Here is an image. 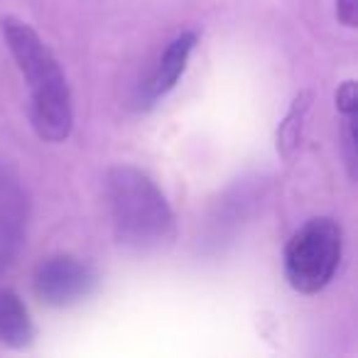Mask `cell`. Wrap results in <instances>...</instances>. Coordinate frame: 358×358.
Returning a JSON list of instances; mask_svg holds the SVG:
<instances>
[{
  "mask_svg": "<svg viewBox=\"0 0 358 358\" xmlns=\"http://www.w3.org/2000/svg\"><path fill=\"white\" fill-rule=\"evenodd\" d=\"M0 32L30 91V120L45 143H64L74 128V101L57 55L27 22L0 17Z\"/></svg>",
  "mask_w": 358,
  "mask_h": 358,
  "instance_id": "cell-1",
  "label": "cell"
},
{
  "mask_svg": "<svg viewBox=\"0 0 358 358\" xmlns=\"http://www.w3.org/2000/svg\"><path fill=\"white\" fill-rule=\"evenodd\" d=\"M113 234L130 250H159L177 236V221L155 179L133 164H113L103 177Z\"/></svg>",
  "mask_w": 358,
  "mask_h": 358,
  "instance_id": "cell-2",
  "label": "cell"
},
{
  "mask_svg": "<svg viewBox=\"0 0 358 358\" xmlns=\"http://www.w3.org/2000/svg\"><path fill=\"white\" fill-rule=\"evenodd\" d=\"M343 255V231L334 219L317 216L289 236L282 255L287 285L299 294H317L336 275Z\"/></svg>",
  "mask_w": 358,
  "mask_h": 358,
  "instance_id": "cell-3",
  "label": "cell"
},
{
  "mask_svg": "<svg viewBox=\"0 0 358 358\" xmlns=\"http://www.w3.org/2000/svg\"><path fill=\"white\" fill-rule=\"evenodd\" d=\"M99 289V273L81 258L55 253L32 273V292L45 307L64 309L89 299Z\"/></svg>",
  "mask_w": 358,
  "mask_h": 358,
  "instance_id": "cell-4",
  "label": "cell"
},
{
  "mask_svg": "<svg viewBox=\"0 0 358 358\" xmlns=\"http://www.w3.org/2000/svg\"><path fill=\"white\" fill-rule=\"evenodd\" d=\"M30 192L17 167L0 157V273L15 268L27 245Z\"/></svg>",
  "mask_w": 358,
  "mask_h": 358,
  "instance_id": "cell-5",
  "label": "cell"
},
{
  "mask_svg": "<svg viewBox=\"0 0 358 358\" xmlns=\"http://www.w3.org/2000/svg\"><path fill=\"white\" fill-rule=\"evenodd\" d=\"M196 42H199V32L185 30V32H179V35L164 47V52L159 55V59L155 62L148 79L140 84V94H138L140 106H150V103H155V101L164 99V96L177 86V81L182 79V74L187 71L192 52L196 50Z\"/></svg>",
  "mask_w": 358,
  "mask_h": 358,
  "instance_id": "cell-6",
  "label": "cell"
},
{
  "mask_svg": "<svg viewBox=\"0 0 358 358\" xmlns=\"http://www.w3.org/2000/svg\"><path fill=\"white\" fill-rule=\"evenodd\" d=\"M35 324L25 302L15 289L0 287V343L10 348H27L35 341Z\"/></svg>",
  "mask_w": 358,
  "mask_h": 358,
  "instance_id": "cell-7",
  "label": "cell"
},
{
  "mask_svg": "<svg viewBox=\"0 0 358 358\" xmlns=\"http://www.w3.org/2000/svg\"><path fill=\"white\" fill-rule=\"evenodd\" d=\"M309 108V96L302 94L294 99L292 108H289L287 118L282 120L278 130V150L282 155H289L299 143V133H302V120H304V113Z\"/></svg>",
  "mask_w": 358,
  "mask_h": 358,
  "instance_id": "cell-8",
  "label": "cell"
},
{
  "mask_svg": "<svg viewBox=\"0 0 358 358\" xmlns=\"http://www.w3.org/2000/svg\"><path fill=\"white\" fill-rule=\"evenodd\" d=\"M336 110L341 115H356V110H358L356 81H343L336 89Z\"/></svg>",
  "mask_w": 358,
  "mask_h": 358,
  "instance_id": "cell-9",
  "label": "cell"
},
{
  "mask_svg": "<svg viewBox=\"0 0 358 358\" xmlns=\"http://www.w3.org/2000/svg\"><path fill=\"white\" fill-rule=\"evenodd\" d=\"M336 17L341 25L356 27L358 20V0H336Z\"/></svg>",
  "mask_w": 358,
  "mask_h": 358,
  "instance_id": "cell-10",
  "label": "cell"
}]
</instances>
